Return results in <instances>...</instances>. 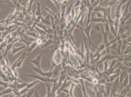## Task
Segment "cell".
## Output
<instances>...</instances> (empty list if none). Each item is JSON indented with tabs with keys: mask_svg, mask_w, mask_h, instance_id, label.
<instances>
[{
	"mask_svg": "<svg viewBox=\"0 0 131 97\" xmlns=\"http://www.w3.org/2000/svg\"><path fill=\"white\" fill-rule=\"evenodd\" d=\"M131 4V0L127 2V6L126 7L125 10L124 12L121 14V17L120 18V24H125L126 21L131 18V13L129 11V7Z\"/></svg>",
	"mask_w": 131,
	"mask_h": 97,
	"instance_id": "6da1fadb",
	"label": "cell"
},
{
	"mask_svg": "<svg viewBox=\"0 0 131 97\" xmlns=\"http://www.w3.org/2000/svg\"><path fill=\"white\" fill-rule=\"evenodd\" d=\"M93 22L92 21H91L90 22V23L87 26H86L85 28H83L82 27V29L83 31V32L85 35H86V36H87L88 39L89 40V48H90V47L91 45H92L93 47H95L96 49L97 48V47L92 42L91 40L90 39V32H91V27H92V25Z\"/></svg>",
	"mask_w": 131,
	"mask_h": 97,
	"instance_id": "7a4b0ae2",
	"label": "cell"
},
{
	"mask_svg": "<svg viewBox=\"0 0 131 97\" xmlns=\"http://www.w3.org/2000/svg\"><path fill=\"white\" fill-rule=\"evenodd\" d=\"M30 67L35 72L38 73V75L44 76V77L49 78H52V77H53L52 71L49 70L48 71H44L41 69V68H39L36 67H33L32 66H30Z\"/></svg>",
	"mask_w": 131,
	"mask_h": 97,
	"instance_id": "3957f363",
	"label": "cell"
},
{
	"mask_svg": "<svg viewBox=\"0 0 131 97\" xmlns=\"http://www.w3.org/2000/svg\"><path fill=\"white\" fill-rule=\"evenodd\" d=\"M25 75L27 77H31V78H33L36 79L37 80H39V81L43 82L44 83L45 82H48V83H52L54 79L53 78H49L46 77H44L41 75H30V74H25Z\"/></svg>",
	"mask_w": 131,
	"mask_h": 97,
	"instance_id": "277c9868",
	"label": "cell"
},
{
	"mask_svg": "<svg viewBox=\"0 0 131 97\" xmlns=\"http://www.w3.org/2000/svg\"><path fill=\"white\" fill-rule=\"evenodd\" d=\"M43 53H44V52L43 51H42L41 53L38 55H37L34 59L30 60L28 61V62H30L31 63L33 64L34 65L35 67L39 68H41V59L43 55Z\"/></svg>",
	"mask_w": 131,
	"mask_h": 97,
	"instance_id": "5b68a950",
	"label": "cell"
},
{
	"mask_svg": "<svg viewBox=\"0 0 131 97\" xmlns=\"http://www.w3.org/2000/svg\"><path fill=\"white\" fill-rule=\"evenodd\" d=\"M119 57V56H115V55H112L110 53H107V54L105 56H104L103 57H102L99 61L96 62L97 63L96 67H97L98 65H99V64L102 63L105 61H110V60H113L115 59H118Z\"/></svg>",
	"mask_w": 131,
	"mask_h": 97,
	"instance_id": "8992f818",
	"label": "cell"
},
{
	"mask_svg": "<svg viewBox=\"0 0 131 97\" xmlns=\"http://www.w3.org/2000/svg\"><path fill=\"white\" fill-rule=\"evenodd\" d=\"M38 45H38L37 42L36 41V40L32 42L31 43V44L29 45V46L28 47L27 52H26V56L29 55L30 54V53L32 52V51H33L35 49V48H36Z\"/></svg>",
	"mask_w": 131,
	"mask_h": 97,
	"instance_id": "52a82bcc",
	"label": "cell"
},
{
	"mask_svg": "<svg viewBox=\"0 0 131 97\" xmlns=\"http://www.w3.org/2000/svg\"><path fill=\"white\" fill-rule=\"evenodd\" d=\"M101 30L102 31V34H103V42L105 44L106 47H109V41L108 40V35L105 32L103 27L101 28Z\"/></svg>",
	"mask_w": 131,
	"mask_h": 97,
	"instance_id": "ba28073f",
	"label": "cell"
},
{
	"mask_svg": "<svg viewBox=\"0 0 131 97\" xmlns=\"http://www.w3.org/2000/svg\"><path fill=\"white\" fill-rule=\"evenodd\" d=\"M119 73H120V72L116 73H114V74H112V75H110L108 77H107L106 79L107 83H113V82H114L119 77Z\"/></svg>",
	"mask_w": 131,
	"mask_h": 97,
	"instance_id": "9c48e42d",
	"label": "cell"
},
{
	"mask_svg": "<svg viewBox=\"0 0 131 97\" xmlns=\"http://www.w3.org/2000/svg\"><path fill=\"white\" fill-rule=\"evenodd\" d=\"M41 21L42 23L48 25H50L51 24V19H50V15L49 14L45 18H43V17L41 18Z\"/></svg>",
	"mask_w": 131,
	"mask_h": 97,
	"instance_id": "30bf717a",
	"label": "cell"
},
{
	"mask_svg": "<svg viewBox=\"0 0 131 97\" xmlns=\"http://www.w3.org/2000/svg\"><path fill=\"white\" fill-rule=\"evenodd\" d=\"M15 43V41L13 40L12 42H11V43H9V44H8L7 45V46H6V50H5V52H4V53L3 55V56L4 58L6 57V56H7V55H8V52H9V51L11 49H12V47H13V44H14Z\"/></svg>",
	"mask_w": 131,
	"mask_h": 97,
	"instance_id": "8fae6325",
	"label": "cell"
},
{
	"mask_svg": "<svg viewBox=\"0 0 131 97\" xmlns=\"http://www.w3.org/2000/svg\"><path fill=\"white\" fill-rule=\"evenodd\" d=\"M25 48V47L24 46H22V47H13L12 48V52H11V53L10 56L11 57H13V55L16 54L17 53H18V52H19L21 50L24 49Z\"/></svg>",
	"mask_w": 131,
	"mask_h": 97,
	"instance_id": "7c38bea8",
	"label": "cell"
},
{
	"mask_svg": "<svg viewBox=\"0 0 131 97\" xmlns=\"http://www.w3.org/2000/svg\"><path fill=\"white\" fill-rule=\"evenodd\" d=\"M26 56V52H25L23 53V57L18 61V63L17 64V66H16V68L20 69V68H21L22 65H23V64L24 63V61H25V59Z\"/></svg>",
	"mask_w": 131,
	"mask_h": 97,
	"instance_id": "4fadbf2b",
	"label": "cell"
},
{
	"mask_svg": "<svg viewBox=\"0 0 131 97\" xmlns=\"http://www.w3.org/2000/svg\"><path fill=\"white\" fill-rule=\"evenodd\" d=\"M48 48H50L51 50V53H50V57L52 56L53 54L55 52V51H56L57 50L59 49V46L58 45H56V44H52L50 46H49L48 47Z\"/></svg>",
	"mask_w": 131,
	"mask_h": 97,
	"instance_id": "5bb4252c",
	"label": "cell"
},
{
	"mask_svg": "<svg viewBox=\"0 0 131 97\" xmlns=\"http://www.w3.org/2000/svg\"><path fill=\"white\" fill-rule=\"evenodd\" d=\"M53 43H54V41L53 40H52L51 39H49L48 40H47L45 42V43L42 44L41 45V47L42 49H43L44 48H45L46 47H48V46H49L51 45H52Z\"/></svg>",
	"mask_w": 131,
	"mask_h": 97,
	"instance_id": "9a60e30c",
	"label": "cell"
},
{
	"mask_svg": "<svg viewBox=\"0 0 131 97\" xmlns=\"http://www.w3.org/2000/svg\"><path fill=\"white\" fill-rule=\"evenodd\" d=\"M37 10L35 13V15L36 17L40 16L41 15H43V13H44V12L42 13L41 10V2H37Z\"/></svg>",
	"mask_w": 131,
	"mask_h": 97,
	"instance_id": "2e32d148",
	"label": "cell"
},
{
	"mask_svg": "<svg viewBox=\"0 0 131 97\" xmlns=\"http://www.w3.org/2000/svg\"><path fill=\"white\" fill-rule=\"evenodd\" d=\"M40 82V81H39V80H35L33 82H32L31 83H27V85L26 86V88H27L28 89H30L31 88H32L36 84L39 83Z\"/></svg>",
	"mask_w": 131,
	"mask_h": 97,
	"instance_id": "e0dca14e",
	"label": "cell"
},
{
	"mask_svg": "<svg viewBox=\"0 0 131 97\" xmlns=\"http://www.w3.org/2000/svg\"><path fill=\"white\" fill-rule=\"evenodd\" d=\"M75 84L74 83L72 82V84L70 85V89L69 90V96L70 97H75V96L74 95V87L75 86Z\"/></svg>",
	"mask_w": 131,
	"mask_h": 97,
	"instance_id": "ac0fdd59",
	"label": "cell"
},
{
	"mask_svg": "<svg viewBox=\"0 0 131 97\" xmlns=\"http://www.w3.org/2000/svg\"><path fill=\"white\" fill-rule=\"evenodd\" d=\"M12 92H13V89L10 87H8L5 90L2 91L1 92H0V97H1L5 94H8Z\"/></svg>",
	"mask_w": 131,
	"mask_h": 97,
	"instance_id": "d6986e66",
	"label": "cell"
},
{
	"mask_svg": "<svg viewBox=\"0 0 131 97\" xmlns=\"http://www.w3.org/2000/svg\"><path fill=\"white\" fill-rule=\"evenodd\" d=\"M86 11H85L82 14V15L81 16V18H80L79 20V21L78 22V25H79L81 27H83V23H84V19H85V16H86Z\"/></svg>",
	"mask_w": 131,
	"mask_h": 97,
	"instance_id": "ffe728a7",
	"label": "cell"
},
{
	"mask_svg": "<svg viewBox=\"0 0 131 97\" xmlns=\"http://www.w3.org/2000/svg\"><path fill=\"white\" fill-rule=\"evenodd\" d=\"M123 54L126 55L131 54V43H129L128 44V45L127 46Z\"/></svg>",
	"mask_w": 131,
	"mask_h": 97,
	"instance_id": "44dd1931",
	"label": "cell"
},
{
	"mask_svg": "<svg viewBox=\"0 0 131 97\" xmlns=\"http://www.w3.org/2000/svg\"><path fill=\"white\" fill-rule=\"evenodd\" d=\"M22 38H24L27 41H30V42H33V41L36 40V39H34L31 37H30L28 36L27 35H24L23 37H22Z\"/></svg>",
	"mask_w": 131,
	"mask_h": 97,
	"instance_id": "7402d4cb",
	"label": "cell"
},
{
	"mask_svg": "<svg viewBox=\"0 0 131 97\" xmlns=\"http://www.w3.org/2000/svg\"><path fill=\"white\" fill-rule=\"evenodd\" d=\"M119 60H118V59H115L113 60H112V62H111V63L110 64V65L109 66V68H114L115 64H116V63Z\"/></svg>",
	"mask_w": 131,
	"mask_h": 97,
	"instance_id": "603a6c76",
	"label": "cell"
},
{
	"mask_svg": "<svg viewBox=\"0 0 131 97\" xmlns=\"http://www.w3.org/2000/svg\"><path fill=\"white\" fill-rule=\"evenodd\" d=\"M34 2V0H29V3H28V13L29 14L30 13L31 8H32V6L33 4V2Z\"/></svg>",
	"mask_w": 131,
	"mask_h": 97,
	"instance_id": "cb8c5ba5",
	"label": "cell"
},
{
	"mask_svg": "<svg viewBox=\"0 0 131 97\" xmlns=\"http://www.w3.org/2000/svg\"><path fill=\"white\" fill-rule=\"evenodd\" d=\"M26 34L28 35H30L31 36V37H33L34 39H36L37 38V33H35V32H26Z\"/></svg>",
	"mask_w": 131,
	"mask_h": 97,
	"instance_id": "d4e9b609",
	"label": "cell"
},
{
	"mask_svg": "<svg viewBox=\"0 0 131 97\" xmlns=\"http://www.w3.org/2000/svg\"><path fill=\"white\" fill-rule=\"evenodd\" d=\"M34 90L33 89V88H31L26 93V97H32L33 94L34 93Z\"/></svg>",
	"mask_w": 131,
	"mask_h": 97,
	"instance_id": "484cf974",
	"label": "cell"
},
{
	"mask_svg": "<svg viewBox=\"0 0 131 97\" xmlns=\"http://www.w3.org/2000/svg\"><path fill=\"white\" fill-rule=\"evenodd\" d=\"M51 1L53 3V5H55L57 7V8L58 9V10H59V12H60V6L59 5V3L58 2V1H57V0H51ZM50 6V7H49V8H50L51 6Z\"/></svg>",
	"mask_w": 131,
	"mask_h": 97,
	"instance_id": "4316f807",
	"label": "cell"
},
{
	"mask_svg": "<svg viewBox=\"0 0 131 97\" xmlns=\"http://www.w3.org/2000/svg\"><path fill=\"white\" fill-rule=\"evenodd\" d=\"M0 85L4 86L5 88L8 87L9 86V83L0 80Z\"/></svg>",
	"mask_w": 131,
	"mask_h": 97,
	"instance_id": "83f0119b",
	"label": "cell"
},
{
	"mask_svg": "<svg viewBox=\"0 0 131 97\" xmlns=\"http://www.w3.org/2000/svg\"><path fill=\"white\" fill-rule=\"evenodd\" d=\"M109 61H105L103 62V64H104V71H107L109 68Z\"/></svg>",
	"mask_w": 131,
	"mask_h": 97,
	"instance_id": "f1b7e54d",
	"label": "cell"
},
{
	"mask_svg": "<svg viewBox=\"0 0 131 97\" xmlns=\"http://www.w3.org/2000/svg\"><path fill=\"white\" fill-rule=\"evenodd\" d=\"M81 2H82L81 0H77L76 3L74 6V7H77L80 6L81 4Z\"/></svg>",
	"mask_w": 131,
	"mask_h": 97,
	"instance_id": "f546056e",
	"label": "cell"
},
{
	"mask_svg": "<svg viewBox=\"0 0 131 97\" xmlns=\"http://www.w3.org/2000/svg\"><path fill=\"white\" fill-rule=\"evenodd\" d=\"M34 95H35V97H40V96L39 95L38 91H37V88L36 87H35V88H34Z\"/></svg>",
	"mask_w": 131,
	"mask_h": 97,
	"instance_id": "4dcf8cb0",
	"label": "cell"
},
{
	"mask_svg": "<svg viewBox=\"0 0 131 97\" xmlns=\"http://www.w3.org/2000/svg\"><path fill=\"white\" fill-rule=\"evenodd\" d=\"M14 39L13 38V37H11L9 39H7V44H9V43L12 42L14 40Z\"/></svg>",
	"mask_w": 131,
	"mask_h": 97,
	"instance_id": "1f68e13d",
	"label": "cell"
},
{
	"mask_svg": "<svg viewBox=\"0 0 131 97\" xmlns=\"http://www.w3.org/2000/svg\"><path fill=\"white\" fill-rule=\"evenodd\" d=\"M5 38L4 37H0V45H1V43H2L5 40Z\"/></svg>",
	"mask_w": 131,
	"mask_h": 97,
	"instance_id": "d6a6232c",
	"label": "cell"
},
{
	"mask_svg": "<svg viewBox=\"0 0 131 97\" xmlns=\"http://www.w3.org/2000/svg\"><path fill=\"white\" fill-rule=\"evenodd\" d=\"M96 1V0H90V4L91 5H92L95 2V1Z\"/></svg>",
	"mask_w": 131,
	"mask_h": 97,
	"instance_id": "836d02e7",
	"label": "cell"
},
{
	"mask_svg": "<svg viewBox=\"0 0 131 97\" xmlns=\"http://www.w3.org/2000/svg\"><path fill=\"white\" fill-rule=\"evenodd\" d=\"M3 36V32L0 31V37H1Z\"/></svg>",
	"mask_w": 131,
	"mask_h": 97,
	"instance_id": "e575fe53",
	"label": "cell"
},
{
	"mask_svg": "<svg viewBox=\"0 0 131 97\" xmlns=\"http://www.w3.org/2000/svg\"><path fill=\"white\" fill-rule=\"evenodd\" d=\"M56 97H60L58 95H56Z\"/></svg>",
	"mask_w": 131,
	"mask_h": 97,
	"instance_id": "d590c367",
	"label": "cell"
},
{
	"mask_svg": "<svg viewBox=\"0 0 131 97\" xmlns=\"http://www.w3.org/2000/svg\"><path fill=\"white\" fill-rule=\"evenodd\" d=\"M109 97H114V96H111V95H110V96H109Z\"/></svg>",
	"mask_w": 131,
	"mask_h": 97,
	"instance_id": "8d00e7d4",
	"label": "cell"
},
{
	"mask_svg": "<svg viewBox=\"0 0 131 97\" xmlns=\"http://www.w3.org/2000/svg\"><path fill=\"white\" fill-rule=\"evenodd\" d=\"M125 97H131V96H126Z\"/></svg>",
	"mask_w": 131,
	"mask_h": 97,
	"instance_id": "74e56055",
	"label": "cell"
},
{
	"mask_svg": "<svg viewBox=\"0 0 131 97\" xmlns=\"http://www.w3.org/2000/svg\"><path fill=\"white\" fill-rule=\"evenodd\" d=\"M73 1H74V0H73Z\"/></svg>",
	"mask_w": 131,
	"mask_h": 97,
	"instance_id": "f35d334b",
	"label": "cell"
}]
</instances>
